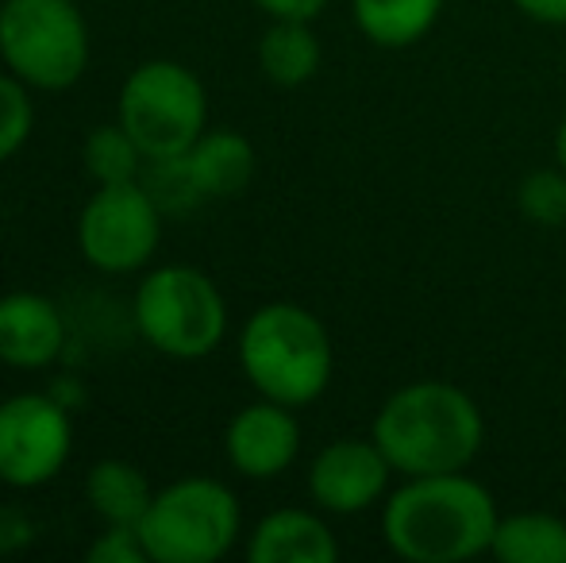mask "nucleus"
Returning a JSON list of instances; mask_svg holds the SVG:
<instances>
[{"label": "nucleus", "instance_id": "nucleus-1", "mask_svg": "<svg viewBox=\"0 0 566 563\" xmlns=\"http://www.w3.org/2000/svg\"><path fill=\"white\" fill-rule=\"evenodd\" d=\"M501 510L467 471L412 475L381 505V536L409 563H462L490 552Z\"/></svg>", "mask_w": 566, "mask_h": 563}, {"label": "nucleus", "instance_id": "nucleus-2", "mask_svg": "<svg viewBox=\"0 0 566 563\" xmlns=\"http://www.w3.org/2000/svg\"><path fill=\"white\" fill-rule=\"evenodd\" d=\"M370 436L405 479L467 471L485 444V417L462 386L420 378L381 402Z\"/></svg>", "mask_w": 566, "mask_h": 563}, {"label": "nucleus", "instance_id": "nucleus-3", "mask_svg": "<svg viewBox=\"0 0 566 563\" xmlns=\"http://www.w3.org/2000/svg\"><path fill=\"white\" fill-rule=\"evenodd\" d=\"M239 367L259 398L290 409L313 406L332 386L336 352L324 321L305 305L270 301L247 316L239 332Z\"/></svg>", "mask_w": 566, "mask_h": 563}, {"label": "nucleus", "instance_id": "nucleus-4", "mask_svg": "<svg viewBox=\"0 0 566 563\" xmlns=\"http://www.w3.org/2000/svg\"><path fill=\"white\" fill-rule=\"evenodd\" d=\"M132 321L158 355L193 363L212 355L228 336V301L197 267L166 263L135 285Z\"/></svg>", "mask_w": 566, "mask_h": 563}, {"label": "nucleus", "instance_id": "nucleus-5", "mask_svg": "<svg viewBox=\"0 0 566 563\" xmlns=\"http://www.w3.org/2000/svg\"><path fill=\"white\" fill-rule=\"evenodd\" d=\"M243 510L235 490L220 479L189 475L155 490L139 521L150 563H217L235 549Z\"/></svg>", "mask_w": 566, "mask_h": 563}, {"label": "nucleus", "instance_id": "nucleus-6", "mask_svg": "<svg viewBox=\"0 0 566 563\" xmlns=\"http://www.w3.org/2000/svg\"><path fill=\"white\" fill-rule=\"evenodd\" d=\"M0 62L28 90H74L90 70V23L77 0H0Z\"/></svg>", "mask_w": 566, "mask_h": 563}, {"label": "nucleus", "instance_id": "nucleus-7", "mask_svg": "<svg viewBox=\"0 0 566 563\" xmlns=\"http://www.w3.org/2000/svg\"><path fill=\"white\" fill-rule=\"evenodd\" d=\"M116 121L143 147L147 163H166L193 147L209 128V93L189 66L147 59L124 77Z\"/></svg>", "mask_w": 566, "mask_h": 563}, {"label": "nucleus", "instance_id": "nucleus-8", "mask_svg": "<svg viewBox=\"0 0 566 563\" xmlns=\"http://www.w3.org/2000/svg\"><path fill=\"white\" fill-rule=\"evenodd\" d=\"M163 243V205L143 181L97 186L77 217V251L101 274L147 271Z\"/></svg>", "mask_w": 566, "mask_h": 563}, {"label": "nucleus", "instance_id": "nucleus-9", "mask_svg": "<svg viewBox=\"0 0 566 563\" xmlns=\"http://www.w3.org/2000/svg\"><path fill=\"white\" fill-rule=\"evenodd\" d=\"M74 451L70 406L54 394L23 390L0 402V482L12 490H39L59 479Z\"/></svg>", "mask_w": 566, "mask_h": 563}, {"label": "nucleus", "instance_id": "nucleus-10", "mask_svg": "<svg viewBox=\"0 0 566 563\" xmlns=\"http://www.w3.org/2000/svg\"><path fill=\"white\" fill-rule=\"evenodd\" d=\"M389 475H394V467H389L386 451L374 444V436L370 440L339 436V440L324 444L308 463V494L324 513L355 518V513H366L381 502Z\"/></svg>", "mask_w": 566, "mask_h": 563}, {"label": "nucleus", "instance_id": "nucleus-11", "mask_svg": "<svg viewBox=\"0 0 566 563\" xmlns=\"http://www.w3.org/2000/svg\"><path fill=\"white\" fill-rule=\"evenodd\" d=\"M254 147L247 136L231 128H205V136L178 158L166 163H150L163 170V178L174 186V194L181 189L186 205L193 201H228L239 197L254 178Z\"/></svg>", "mask_w": 566, "mask_h": 563}, {"label": "nucleus", "instance_id": "nucleus-12", "mask_svg": "<svg viewBox=\"0 0 566 563\" xmlns=\"http://www.w3.org/2000/svg\"><path fill=\"white\" fill-rule=\"evenodd\" d=\"M224 456L231 471L243 475V479H277L301 456V421L282 402H251L224 428Z\"/></svg>", "mask_w": 566, "mask_h": 563}, {"label": "nucleus", "instance_id": "nucleus-13", "mask_svg": "<svg viewBox=\"0 0 566 563\" xmlns=\"http://www.w3.org/2000/svg\"><path fill=\"white\" fill-rule=\"evenodd\" d=\"M66 347V321L43 293L15 290L0 298V363L12 371H46Z\"/></svg>", "mask_w": 566, "mask_h": 563}, {"label": "nucleus", "instance_id": "nucleus-14", "mask_svg": "<svg viewBox=\"0 0 566 563\" xmlns=\"http://www.w3.org/2000/svg\"><path fill=\"white\" fill-rule=\"evenodd\" d=\"M251 563H336L339 541L328 521L313 510H274L251 529Z\"/></svg>", "mask_w": 566, "mask_h": 563}, {"label": "nucleus", "instance_id": "nucleus-15", "mask_svg": "<svg viewBox=\"0 0 566 563\" xmlns=\"http://www.w3.org/2000/svg\"><path fill=\"white\" fill-rule=\"evenodd\" d=\"M150 498H155V490H150L147 475L135 463H127V459L108 456V459H97V463L85 471V502H90V510L97 513L105 525L139 529Z\"/></svg>", "mask_w": 566, "mask_h": 563}, {"label": "nucleus", "instance_id": "nucleus-16", "mask_svg": "<svg viewBox=\"0 0 566 563\" xmlns=\"http://www.w3.org/2000/svg\"><path fill=\"white\" fill-rule=\"evenodd\" d=\"M259 70L266 82L282 90L313 82L321 70V39L313 31V20H270L259 39Z\"/></svg>", "mask_w": 566, "mask_h": 563}, {"label": "nucleus", "instance_id": "nucleus-17", "mask_svg": "<svg viewBox=\"0 0 566 563\" xmlns=\"http://www.w3.org/2000/svg\"><path fill=\"white\" fill-rule=\"evenodd\" d=\"M443 0H350L355 28L386 51L420 43L440 23Z\"/></svg>", "mask_w": 566, "mask_h": 563}, {"label": "nucleus", "instance_id": "nucleus-18", "mask_svg": "<svg viewBox=\"0 0 566 563\" xmlns=\"http://www.w3.org/2000/svg\"><path fill=\"white\" fill-rule=\"evenodd\" d=\"M490 556L501 563H566V518L539 510L509 513L497 521Z\"/></svg>", "mask_w": 566, "mask_h": 563}, {"label": "nucleus", "instance_id": "nucleus-19", "mask_svg": "<svg viewBox=\"0 0 566 563\" xmlns=\"http://www.w3.org/2000/svg\"><path fill=\"white\" fill-rule=\"evenodd\" d=\"M82 163L97 186H116V181H139V170L147 163L143 147L135 143L124 124H97L82 143Z\"/></svg>", "mask_w": 566, "mask_h": 563}, {"label": "nucleus", "instance_id": "nucleus-20", "mask_svg": "<svg viewBox=\"0 0 566 563\" xmlns=\"http://www.w3.org/2000/svg\"><path fill=\"white\" fill-rule=\"evenodd\" d=\"M516 209L528 225L566 228V170L559 163L552 170H532L516 186Z\"/></svg>", "mask_w": 566, "mask_h": 563}, {"label": "nucleus", "instance_id": "nucleus-21", "mask_svg": "<svg viewBox=\"0 0 566 563\" xmlns=\"http://www.w3.org/2000/svg\"><path fill=\"white\" fill-rule=\"evenodd\" d=\"M35 128V105H31V90L4 70L0 74V163L20 155L23 143L31 139Z\"/></svg>", "mask_w": 566, "mask_h": 563}, {"label": "nucleus", "instance_id": "nucleus-22", "mask_svg": "<svg viewBox=\"0 0 566 563\" xmlns=\"http://www.w3.org/2000/svg\"><path fill=\"white\" fill-rule=\"evenodd\" d=\"M93 563H147V549L135 525H105V533L90 549Z\"/></svg>", "mask_w": 566, "mask_h": 563}, {"label": "nucleus", "instance_id": "nucleus-23", "mask_svg": "<svg viewBox=\"0 0 566 563\" xmlns=\"http://www.w3.org/2000/svg\"><path fill=\"white\" fill-rule=\"evenodd\" d=\"M251 4L262 8L270 20H316L328 0H251Z\"/></svg>", "mask_w": 566, "mask_h": 563}, {"label": "nucleus", "instance_id": "nucleus-24", "mask_svg": "<svg viewBox=\"0 0 566 563\" xmlns=\"http://www.w3.org/2000/svg\"><path fill=\"white\" fill-rule=\"evenodd\" d=\"M528 20L552 23V28H566V0H513Z\"/></svg>", "mask_w": 566, "mask_h": 563}, {"label": "nucleus", "instance_id": "nucleus-25", "mask_svg": "<svg viewBox=\"0 0 566 563\" xmlns=\"http://www.w3.org/2000/svg\"><path fill=\"white\" fill-rule=\"evenodd\" d=\"M555 163L566 170V113H563V121H559V128H555Z\"/></svg>", "mask_w": 566, "mask_h": 563}]
</instances>
